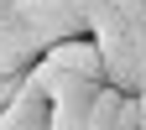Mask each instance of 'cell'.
<instances>
[{
	"label": "cell",
	"mask_w": 146,
	"mask_h": 130,
	"mask_svg": "<svg viewBox=\"0 0 146 130\" xmlns=\"http://www.w3.org/2000/svg\"><path fill=\"white\" fill-rule=\"evenodd\" d=\"M26 94V73H0V115Z\"/></svg>",
	"instance_id": "obj_3"
},
{
	"label": "cell",
	"mask_w": 146,
	"mask_h": 130,
	"mask_svg": "<svg viewBox=\"0 0 146 130\" xmlns=\"http://www.w3.org/2000/svg\"><path fill=\"white\" fill-rule=\"evenodd\" d=\"M94 5L58 0V5H0V73H31L58 42L89 36Z\"/></svg>",
	"instance_id": "obj_1"
},
{
	"label": "cell",
	"mask_w": 146,
	"mask_h": 130,
	"mask_svg": "<svg viewBox=\"0 0 146 130\" xmlns=\"http://www.w3.org/2000/svg\"><path fill=\"white\" fill-rule=\"evenodd\" d=\"M115 130H146V94H141V99H125L120 125H115Z\"/></svg>",
	"instance_id": "obj_4"
},
{
	"label": "cell",
	"mask_w": 146,
	"mask_h": 130,
	"mask_svg": "<svg viewBox=\"0 0 146 130\" xmlns=\"http://www.w3.org/2000/svg\"><path fill=\"white\" fill-rule=\"evenodd\" d=\"M89 36L104 57V83L120 88L125 99H141L146 94V0H99Z\"/></svg>",
	"instance_id": "obj_2"
}]
</instances>
